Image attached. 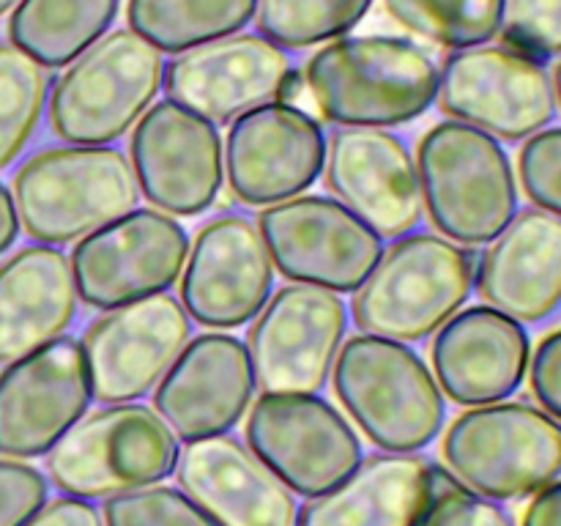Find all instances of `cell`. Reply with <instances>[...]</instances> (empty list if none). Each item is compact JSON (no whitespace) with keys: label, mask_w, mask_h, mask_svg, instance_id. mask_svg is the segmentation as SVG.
<instances>
[{"label":"cell","mask_w":561,"mask_h":526,"mask_svg":"<svg viewBox=\"0 0 561 526\" xmlns=\"http://www.w3.org/2000/svg\"><path fill=\"white\" fill-rule=\"evenodd\" d=\"M305 85L329 124L392 129L436 104L438 60L405 36H340L310 55Z\"/></svg>","instance_id":"6da1fadb"},{"label":"cell","mask_w":561,"mask_h":526,"mask_svg":"<svg viewBox=\"0 0 561 526\" xmlns=\"http://www.w3.org/2000/svg\"><path fill=\"white\" fill-rule=\"evenodd\" d=\"M329 381L359 436L381 453H422L444 433L447 398L431 365L409 343L351 334Z\"/></svg>","instance_id":"7a4b0ae2"},{"label":"cell","mask_w":561,"mask_h":526,"mask_svg":"<svg viewBox=\"0 0 561 526\" xmlns=\"http://www.w3.org/2000/svg\"><path fill=\"white\" fill-rule=\"evenodd\" d=\"M474 247L436 230H411L383 247L381 258L354 290L348 312L359 332L400 343H422L436 334L477 285Z\"/></svg>","instance_id":"3957f363"},{"label":"cell","mask_w":561,"mask_h":526,"mask_svg":"<svg viewBox=\"0 0 561 526\" xmlns=\"http://www.w3.org/2000/svg\"><path fill=\"white\" fill-rule=\"evenodd\" d=\"M422 208L433 230L485 247L518 214V175L502 140L460 121L433 124L416 142Z\"/></svg>","instance_id":"277c9868"},{"label":"cell","mask_w":561,"mask_h":526,"mask_svg":"<svg viewBox=\"0 0 561 526\" xmlns=\"http://www.w3.org/2000/svg\"><path fill=\"white\" fill-rule=\"evenodd\" d=\"M20 228L38 244L64 247L137 208L135 170L124 148L60 142L31 153L11 184Z\"/></svg>","instance_id":"5b68a950"},{"label":"cell","mask_w":561,"mask_h":526,"mask_svg":"<svg viewBox=\"0 0 561 526\" xmlns=\"http://www.w3.org/2000/svg\"><path fill=\"white\" fill-rule=\"evenodd\" d=\"M164 55L131 27L104 33L49 88L47 121L60 142L110 146L135 129L162 91Z\"/></svg>","instance_id":"8992f818"},{"label":"cell","mask_w":561,"mask_h":526,"mask_svg":"<svg viewBox=\"0 0 561 526\" xmlns=\"http://www.w3.org/2000/svg\"><path fill=\"white\" fill-rule=\"evenodd\" d=\"M442 458L477 496L520 502L561 477V422L526 400L471 405L444 431Z\"/></svg>","instance_id":"52a82bcc"},{"label":"cell","mask_w":561,"mask_h":526,"mask_svg":"<svg viewBox=\"0 0 561 526\" xmlns=\"http://www.w3.org/2000/svg\"><path fill=\"white\" fill-rule=\"evenodd\" d=\"M181 442L153 405L107 403L82 420L47 453L49 482L69 496L104 502L175 474Z\"/></svg>","instance_id":"ba28073f"},{"label":"cell","mask_w":561,"mask_h":526,"mask_svg":"<svg viewBox=\"0 0 561 526\" xmlns=\"http://www.w3.org/2000/svg\"><path fill=\"white\" fill-rule=\"evenodd\" d=\"M244 420L247 447L301 499L332 491L365 460L354 422L318 392H263Z\"/></svg>","instance_id":"9c48e42d"},{"label":"cell","mask_w":561,"mask_h":526,"mask_svg":"<svg viewBox=\"0 0 561 526\" xmlns=\"http://www.w3.org/2000/svg\"><path fill=\"white\" fill-rule=\"evenodd\" d=\"M436 104L447 118L504 142H524L559 113L546 64L507 44H480L444 55Z\"/></svg>","instance_id":"30bf717a"},{"label":"cell","mask_w":561,"mask_h":526,"mask_svg":"<svg viewBox=\"0 0 561 526\" xmlns=\"http://www.w3.org/2000/svg\"><path fill=\"white\" fill-rule=\"evenodd\" d=\"M184 225L159 208H131L75 241L69 263L77 296L93 310H113L179 285L190 255Z\"/></svg>","instance_id":"8fae6325"},{"label":"cell","mask_w":561,"mask_h":526,"mask_svg":"<svg viewBox=\"0 0 561 526\" xmlns=\"http://www.w3.org/2000/svg\"><path fill=\"white\" fill-rule=\"evenodd\" d=\"M274 272L288 283L354 294L383 252V239L337 197L296 195L257 211Z\"/></svg>","instance_id":"7c38bea8"},{"label":"cell","mask_w":561,"mask_h":526,"mask_svg":"<svg viewBox=\"0 0 561 526\" xmlns=\"http://www.w3.org/2000/svg\"><path fill=\"white\" fill-rule=\"evenodd\" d=\"M343 294L290 283L268 296L250 321L247 351L261 392H321L348 334Z\"/></svg>","instance_id":"4fadbf2b"},{"label":"cell","mask_w":561,"mask_h":526,"mask_svg":"<svg viewBox=\"0 0 561 526\" xmlns=\"http://www.w3.org/2000/svg\"><path fill=\"white\" fill-rule=\"evenodd\" d=\"M129 162L148 206L170 217H201L225 186L219 126L173 99L153 102L129 132Z\"/></svg>","instance_id":"5bb4252c"},{"label":"cell","mask_w":561,"mask_h":526,"mask_svg":"<svg viewBox=\"0 0 561 526\" xmlns=\"http://www.w3.org/2000/svg\"><path fill=\"white\" fill-rule=\"evenodd\" d=\"M329 135L299 104L268 102L228 124L225 181L236 203L266 208L305 195L323 175Z\"/></svg>","instance_id":"9a60e30c"},{"label":"cell","mask_w":561,"mask_h":526,"mask_svg":"<svg viewBox=\"0 0 561 526\" xmlns=\"http://www.w3.org/2000/svg\"><path fill=\"white\" fill-rule=\"evenodd\" d=\"M190 338L192 318L170 290L104 310L80 340L93 400L135 403L151 395Z\"/></svg>","instance_id":"2e32d148"},{"label":"cell","mask_w":561,"mask_h":526,"mask_svg":"<svg viewBox=\"0 0 561 526\" xmlns=\"http://www.w3.org/2000/svg\"><path fill=\"white\" fill-rule=\"evenodd\" d=\"M274 274L255 219L241 211H219L190 241L179 299L201 327L239 329L274 294Z\"/></svg>","instance_id":"e0dca14e"},{"label":"cell","mask_w":561,"mask_h":526,"mask_svg":"<svg viewBox=\"0 0 561 526\" xmlns=\"http://www.w3.org/2000/svg\"><path fill=\"white\" fill-rule=\"evenodd\" d=\"M93 403L80 340L64 338L0 370V458H47Z\"/></svg>","instance_id":"ac0fdd59"},{"label":"cell","mask_w":561,"mask_h":526,"mask_svg":"<svg viewBox=\"0 0 561 526\" xmlns=\"http://www.w3.org/2000/svg\"><path fill=\"white\" fill-rule=\"evenodd\" d=\"M296 60L263 33H233L164 60L162 91L211 124H230L247 110L283 99Z\"/></svg>","instance_id":"d6986e66"},{"label":"cell","mask_w":561,"mask_h":526,"mask_svg":"<svg viewBox=\"0 0 561 526\" xmlns=\"http://www.w3.org/2000/svg\"><path fill=\"white\" fill-rule=\"evenodd\" d=\"M323 181L383 241L411 233L425 217L414 151L389 129L337 126L329 135Z\"/></svg>","instance_id":"ffe728a7"},{"label":"cell","mask_w":561,"mask_h":526,"mask_svg":"<svg viewBox=\"0 0 561 526\" xmlns=\"http://www.w3.org/2000/svg\"><path fill=\"white\" fill-rule=\"evenodd\" d=\"M250 351L230 332L190 338L162 381L153 387V409L184 444L233 433L255 400Z\"/></svg>","instance_id":"44dd1931"},{"label":"cell","mask_w":561,"mask_h":526,"mask_svg":"<svg viewBox=\"0 0 561 526\" xmlns=\"http://www.w3.org/2000/svg\"><path fill=\"white\" fill-rule=\"evenodd\" d=\"M531 340L524 323L491 305L460 307L431 343V370L444 398L471 405L510 400L526 381Z\"/></svg>","instance_id":"7402d4cb"},{"label":"cell","mask_w":561,"mask_h":526,"mask_svg":"<svg viewBox=\"0 0 561 526\" xmlns=\"http://www.w3.org/2000/svg\"><path fill=\"white\" fill-rule=\"evenodd\" d=\"M175 482L219 526H296L299 496L233 433L186 444Z\"/></svg>","instance_id":"603a6c76"},{"label":"cell","mask_w":561,"mask_h":526,"mask_svg":"<svg viewBox=\"0 0 561 526\" xmlns=\"http://www.w3.org/2000/svg\"><path fill=\"white\" fill-rule=\"evenodd\" d=\"M474 288L515 321H548L561 307V217L520 208L477 261Z\"/></svg>","instance_id":"cb8c5ba5"},{"label":"cell","mask_w":561,"mask_h":526,"mask_svg":"<svg viewBox=\"0 0 561 526\" xmlns=\"http://www.w3.org/2000/svg\"><path fill=\"white\" fill-rule=\"evenodd\" d=\"M80 307L69 255L27 244L0 261V365L20 359L71 329Z\"/></svg>","instance_id":"d4e9b609"},{"label":"cell","mask_w":561,"mask_h":526,"mask_svg":"<svg viewBox=\"0 0 561 526\" xmlns=\"http://www.w3.org/2000/svg\"><path fill=\"white\" fill-rule=\"evenodd\" d=\"M438 471L422 453L365 455L340 485L301 504L296 526H416Z\"/></svg>","instance_id":"484cf974"},{"label":"cell","mask_w":561,"mask_h":526,"mask_svg":"<svg viewBox=\"0 0 561 526\" xmlns=\"http://www.w3.org/2000/svg\"><path fill=\"white\" fill-rule=\"evenodd\" d=\"M121 0H20L9 16V42L44 69H64L110 33Z\"/></svg>","instance_id":"4316f807"},{"label":"cell","mask_w":561,"mask_h":526,"mask_svg":"<svg viewBox=\"0 0 561 526\" xmlns=\"http://www.w3.org/2000/svg\"><path fill=\"white\" fill-rule=\"evenodd\" d=\"M257 0H126V22L162 55L241 33Z\"/></svg>","instance_id":"83f0119b"},{"label":"cell","mask_w":561,"mask_h":526,"mask_svg":"<svg viewBox=\"0 0 561 526\" xmlns=\"http://www.w3.org/2000/svg\"><path fill=\"white\" fill-rule=\"evenodd\" d=\"M55 77L11 42H0V173L25 153L47 115Z\"/></svg>","instance_id":"f1b7e54d"},{"label":"cell","mask_w":561,"mask_h":526,"mask_svg":"<svg viewBox=\"0 0 561 526\" xmlns=\"http://www.w3.org/2000/svg\"><path fill=\"white\" fill-rule=\"evenodd\" d=\"M381 3L398 25L449 53L493 42L504 20V0H381Z\"/></svg>","instance_id":"f546056e"},{"label":"cell","mask_w":561,"mask_h":526,"mask_svg":"<svg viewBox=\"0 0 561 526\" xmlns=\"http://www.w3.org/2000/svg\"><path fill=\"white\" fill-rule=\"evenodd\" d=\"M376 0H257V33L283 49H307L348 36Z\"/></svg>","instance_id":"4dcf8cb0"},{"label":"cell","mask_w":561,"mask_h":526,"mask_svg":"<svg viewBox=\"0 0 561 526\" xmlns=\"http://www.w3.org/2000/svg\"><path fill=\"white\" fill-rule=\"evenodd\" d=\"M104 526H219L179 485H153L104 499Z\"/></svg>","instance_id":"1f68e13d"},{"label":"cell","mask_w":561,"mask_h":526,"mask_svg":"<svg viewBox=\"0 0 561 526\" xmlns=\"http://www.w3.org/2000/svg\"><path fill=\"white\" fill-rule=\"evenodd\" d=\"M502 44L537 60L561 55V0H504Z\"/></svg>","instance_id":"d6a6232c"},{"label":"cell","mask_w":561,"mask_h":526,"mask_svg":"<svg viewBox=\"0 0 561 526\" xmlns=\"http://www.w3.org/2000/svg\"><path fill=\"white\" fill-rule=\"evenodd\" d=\"M416 526H515V521L502 502L471 493L442 464Z\"/></svg>","instance_id":"836d02e7"},{"label":"cell","mask_w":561,"mask_h":526,"mask_svg":"<svg viewBox=\"0 0 561 526\" xmlns=\"http://www.w3.org/2000/svg\"><path fill=\"white\" fill-rule=\"evenodd\" d=\"M515 175L531 206L561 217V126H546L526 137Z\"/></svg>","instance_id":"e575fe53"},{"label":"cell","mask_w":561,"mask_h":526,"mask_svg":"<svg viewBox=\"0 0 561 526\" xmlns=\"http://www.w3.org/2000/svg\"><path fill=\"white\" fill-rule=\"evenodd\" d=\"M49 499L42 469L14 458H0V526H22Z\"/></svg>","instance_id":"d590c367"},{"label":"cell","mask_w":561,"mask_h":526,"mask_svg":"<svg viewBox=\"0 0 561 526\" xmlns=\"http://www.w3.org/2000/svg\"><path fill=\"white\" fill-rule=\"evenodd\" d=\"M526 376L537 405L561 422V327L548 332L531 351Z\"/></svg>","instance_id":"8d00e7d4"},{"label":"cell","mask_w":561,"mask_h":526,"mask_svg":"<svg viewBox=\"0 0 561 526\" xmlns=\"http://www.w3.org/2000/svg\"><path fill=\"white\" fill-rule=\"evenodd\" d=\"M22 526H104V515L91 499L60 493L58 499H47Z\"/></svg>","instance_id":"74e56055"},{"label":"cell","mask_w":561,"mask_h":526,"mask_svg":"<svg viewBox=\"0 0 561 526\" xmlns=\"http://www.w3.org/2000/svg\"><path fill=\"white\" fill-rule=\"evenodd\" d=\"M520 526H561V480L548 482L537 493H531Z\"/></svg>","instance_id":"f35d334b"},{"label":"cell","mask_w":561,"mask_h":526,"mask_svg":"<svg viewBox=\"0 0 561 526\" xmlns=\"http://www.w3.org/2000/svg\"><path fill=\"white\" fill-rule=\"evenodd\" d=\"M20 217H16L14 208V197H11L9 186L0 181V255L14 247L16 236H20Z\"/></svg>","instance_id":"ab89813d"},{"label":"cell","mask_w":561,"mask_h":526,"mask_svg":"<svg viewBox=\"0 0 561 526\" xmlns=\"http://www.w3.org/2000/svg\"><path fill=\"white\" fill-rule=\"evenodd\" d=\"M553 91H557V104L561 110V58H559L557 69H553Z\"/></svg>","instance_id":"60d3db41"},{"label":"cell","mask_w":561,"mask_h":526,"mask_svg":"<svg viewBox=\"0 0 561 526\" xmlns=\"http://www.w3.org/2000/svg\"><path fill=\"white\" fill-rule=\"evenodd\" d=\"M16 3H20V0H0V16H3V14H9V11L14 9Z\"/></svg>","instance_id":"b9f144b4"}]
</instances>
